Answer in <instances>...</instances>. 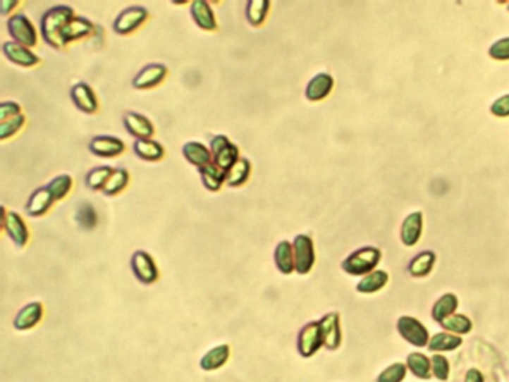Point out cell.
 <instances>
[{
  "label": "cell",
  "instance_id": "24",
  "mask_svg": "<svg viewBox=\"0 0 509 382\" xmlns=\"http://www.w3.org/2000/svg\"><path fill=\"white\" fill-rule=\"evenodd\" d=\"M228 355H231V348H228L226 343H221V345L214 347L203 355L200 359V367L207 372L217 371V369L223 367L227 363Z\"/></svg>",
  "mask_w": 509,
  "mask_h": 382
},
{
  "label": "cell",
  "instance_id": "33",
  "mask_svg": "<svg viewBox=\"0 0 509 382\" xmlns=\"http://www.w3.org/2000/svg\"><path fill=\"white\" fill-rule=\"evenodd\" d=\"M239 148L235 145V144H231L228 147H226L221 152H219L217 156L214 157V164L217 168H220L224 173H227L228 171H231L236 161L239 160Z\"/></svg>",
  "mask_w": 509,
  "mask_h": 382
},
{
  "label": "cell",
  "instance_id": "15",
  "mask_svg": "<svg viewBox=\"0 0 509 382\" xmlns=\"http://www.w3.org/2000/svg\"><path fill=\"white\" fill-rule=\"evenodd\" d=\"M190 14H192V18L199 29L207 32L217 30V18H215L212 8L205 0H195L190 6Z\"/></svg>",
  "mask_w": 509,
  "mask_h": 382
},
{
  "label": "cell",
  "instance_id": "40",
  "mask_svg": "<svg viewBox=\"0 0 509 382\" xmlns=\"http://www.w3.org/2000/svg\"><path fill=\"white\" fill-rule=\"evenodd\" d=\"M24 123H25V117L23 116V113L18 117L9 118L6 121H0V141H6L8 137L16 135L24 125Z\"/></svg>",
  "mask_w": 509,
  "mask_h": 382
},
{
  "label": "cell",
  "instance_id": "48",
  "mask_svg": "<svg viewBox=\"0 0 509 382\" xmlns=\"http://www.w3.org/2000/svg\"><path fill=\"white\" fill-rule=\"evenodd\" d=\"M17 6H18L17 0H14V2H9V0H2V14L8 16L9 12L14 11Z\"/></svg>",
  "mask_w": 509,
  "mask_h": 382
},
{
  "label": "cell",
  "instance_id": "6",
  "mask_svg": "<svg viewBox=\"0 0 509 382\" xmlns=\"http://www.w3.org/2000/svg\"><path fill=\"white\" fill-rule=\"evenodd\" d=\"M130 267L139 283L149 285L157 281L159 269L154 259H152L147 251H141V249L135 251L130 260Z\"/></svg>",
  "mask_w": 509,
  "mask_h": 382
},
{
  "label": "cell",
  "instance_id": "8",
  "mask_svg": "<svg viewBox=\"0 0 509 382\" xmlns=\"http://www.w3.org/2000/svg\"><path fill=\"white\" fill-rule=\"evenodd\" d=\"M2 227L6 235L12 239V242L18 247L24 248L29 242V230L24 220L18 212H8L5 207H2Z\"/></svg>",
  "mask_w": 509,
  "mask_h": 382
},
{
  "label": "cell",
  "instance_id": "7",
  "mask_svg": "<svg viewBox=\"0 0 509 382\" xmlns=\"http://www.w3.org/2000/svg\"><path fill=\"white\" fill-rule=\"evenodd\" d=\"M324 345L320 321H311L305 326L298 336V350L302 357L308 359Z\"/></svg>",
  "mask_w": 509,
  "mask_h": 382
},
{
  "label": "cell",
  "instance_id": "2",
  "mask_svg": "<svg viewBox=\"0 0 509 382\" xmlns=\"http://www.w3.org/2000/svg\"><path fill=\"white\" fill-rule=\"evenodd\" d=\"M381 259V252L376 248L366 247L354 251L342 263V269L350 275H367L374 271Z\"/></svg>",
  "mask_w": 509,
  "mask_h": 382
},
{
  "label": "cell",
  "instance_id": "42",
  "mask_svg": "<svg viewBox=\"0 0 509 382\" xmlns=\"http://www.w3.org/2000/svg\"><path fill=\"white\" fill-rule=\"evenodd\" d=\"M431 371H434V375L441 379V381H447L450 376V364L448 360L443 357V355H434L431 357Z\"/></svg>",
  "mask_w": 509,
  "mask_h": 382
},
{
  "label": "cell",
  "instance_id": "27",
  "mask_svg": "<svg viewBox=\"0 0 509 382\" xmlns=\"http://www.w3.org/2000/svg\"><path fill=\"white\" fill-rule=\"evenodd\" d=\"M199 173L202 178V184L209 191H219L226 183V173L220 168L215 166L214 163L200 168Z\"/></svg>",
  "mask_w": 509,
  "mask_h": 382
},
{
  "label": "cell",
  "instance_id": "38",
  "mask_svg": "<svg viewBox=\"0 0 509 382\" xmlns=\"http://www.w3.org/2000/svg\"><path fill=\"white\" fill-rule=\"evenodd\" d=\"M408 366H410L411 372H412L415 376L422 378V379H429V378H430V366H431V362L426 357L424 354H419V352L410 354Z\"/></svg>",
  "mask_w": 509,
  "mask_h": 382
},
{
  "label": "cell",
  "instance_id": "49",
  "mask_svg": "<svg viewBox=\"0 0 509 382\" xmlns=\"http://www.w3.org/2000/svg\"><path fill=\"white\" fill-rule=\"evenodd\" d=\"M508 8H509V5H508Z\"/></svg>",
  "mask_w": 509,
  "mask_h": 382
},
{
  "label": "cell",
  "instance_id": "31",
  "mask_svg": "<svg viewBox=\"0 0 509 382\" xmlns=\"http://www.w3.org/2000/svg\"><path fill=\"white\" fill-rule=\"evenodd\" d=\"M72 185H73L72 176L68 175V173H63V175L56 176L54 180H51V181L48 183V185H45V187L48 188L51 196H53V199H54V202H56V200L65 199V197L69 195V191H70Z\"/></svg>",
  "mask_w": 509,
  "mask_h": 382
},
{
  "label": "cell",
  "instance_id": "20",
  "mask_svg": "<svg viewBox=\"0 0 509 382\" xmlns=\"http://www.w3.org/2000/svg\"><path fill=\"white\" fill-rule=\"evenodd\" d=\"M333 88V78L329 73H318L308 82L305 96L311 101H318L327 97Z\"/></svg>",
  "mask_w": 509,
  "mask_h": 382
},
{
  "label": "cell",
  "instance_id": "12",
  "mask_svg": "<svg viewBox=\"0 0 509 382\" xmlns=\"http://www.w3.org/2000/svg\"><path fill=\"white\" fill-rule=\"evenodd\" d=\"M70 99L73 101V105L85 113H94L99 108V101L93 92V88L87 82L75 84L70 88Z\"/></svg>",
  "mask_w": 509,
  "mask_h": 382
},
{
  "label": "cell",
  "instance_id": "16",
  "mask_svg": "<svg viewBox=\"0 0 509 382\" xmlns=\"http://www.w3.org/2000/svg\"><path fill=\"white\" fill-rule=\"evenodd\" d=\"M320 327L323 333L324 347L327 350H336L341 345V327H339V315L336 312L327 314L320 320Z\"/></svg>",
  "mask_w": 509,
  "mask_h": 382
},
{
  "label": "cell",
  "instance_id": "21",
  "mask_svg": "<svg viewBox=\"0 0 509 382\" xmlns=\"http://www.w3.org/2000/svg\"><path fill=\"white\" fill-rule=\"evenodd\" d=\"M183 156L185 157V160L188 163H192L193 166L196 168H203L207 164H211L214 161L212 152L209 148H207L203 144L197 142V141H192L187 142L183 147Z\"/></svg>",
  "mask_w": 509,
  "mask_h": 382
},
{
  "label": "cell",
  "instance_id": "22",
  "mask_svg": "<svg viewBox=\"0 0 509 382\" xmlns=\"http://www.w3.org/2000/svg\"><path fill=\"white\" fill-rule=\"evenodd\" d=\"M274 260L278 267V271L290 275L293 271H296L295 267V249H293V244L288 240H281L275 248L274 252Z\"/></svg>",
  "mask_w": 509,
  "mask_h": 382
},
{
  "label": "cell",
  "instance_id": "39",
  "mask_svg": "<svg viewBox=\"0 0 509 382\" xmlns=\"http://www.w3.org/2000/svg\"><path fill=\"white\" fill-rule=\"evenodd\" d=\"M442 326L445 328L451 330V332L454 333H459V335H465V333H469L470 330H472V323H470V320L467 316L465 315H451L448 316L447 320H445L442 323Z\"/></svg>",
  "mask_w": 509,
  "mask_h": 382
},
{
  "label": "cell",
  "instance_id": "36",
  "mask_svg": "<svg viewBox=\"0 0 509 382\" xmlns=\"http://www.w3.org/2000/svg\"><path fill=\"white\" fill-rule=\"evenodd\" d=\"M75 218L76 223H78L82 228H85V230H92V228H94L97 224V212L93 208L92 203L82 202L80 203L78 209H76Z\"/></svg>",
  "mask_w": 509,
  "mask_h": 382
},
{
  "label": "cell",
  "instance_id": "3",
  "mask_svg": "<svg viewBox=\"0 0 509 382\" xmlns=\"http://www.w3.org/2000/svg\"><path fill=\"white\" fill-rule=\"evenodd\" d=\"M8 32L12 39L17 44H21L27 48H33L37 44V33L33 23L27 18V16L18 12L8 20Z\"/></svg>",
  "mask_w": 509,
  "mask_h": 382
},
{
  "label": "cell",
  "instance_id": "44",
  "mask_svg": "<svg viewBox=\"0 0 509 382\" xmlns=\"http://www.w3.org/2000/svg\"><path fill=\"white\" fill-rule=\"evenodd\" d=\"M490 56L496 60H509V37L496 42L490 48Z\"/></svg>",
  "mask_w": 509,
  "mask_h": 382
},
{
  "label": "cell",
  "instance_id": "28",
  "mask_svg": "<svg viewBox=\"0 0 509 382\" xmlns=\"http://www.w3.org/2000/svg\"><path fill=\"white\" fill-rule=\"evenodd\" d=\"M129 180H130V175H129V172H127V169L116 168L112 171L108 183L105 184V187L102 191H104L105 196H116V195L121 193V191L127 187Z\"/></svg>",
  "mask_w": 509,
  "mask_h": 382
},
{
  "label": "cell",
  "instance_id": "17",
  "mask_svg": "<svg viewBox=\"0 0 509 382\" xmlns=\"http://www.w3.org/2000/svg\"><path fill=\"white\" fill-rule=\"evenodd\" d=\"M44 316V304L41 302H32L21 308L14 320V327L17 330H30Z\"/></svg>",
  "mask_w": 509,
  "mask_h": 382
},
{
  "label": "cell",
  "instance_id": "26",
  "mask_svg": "<svg viewBox=\"0 0 509 382\" xmlns=\"http://www.w3.org/2000/svg\"><path fill=\"white\" fill-rule=\"evenodd\" d=\"M251 173V163L248 159L240 157L235 166L226 173V184L228 187H240L247 183Z\"/></svg>",
  "mask_w": 509,
  "mask_h": 382
},
{
  "label": "cell",
  "instance_id": "47",
  "mask_svg": "<svg viewBox=\"0 0 509 382\" xmlns=\"http://www.w3.org/2000/svg\"><path fill=\"white\" fill-rule=\"evenodd\" d=\"M465 382H484V376H482L478 369H470L465 376Z\"/></svg>",
  "mask_w": 509,
  "mask_h": 382
},
{
  "label": "cell",
  "instance_id": "14",
  "mask_svg": "<svg viewBox=\"0 0 509 382\" xmlns=\"http://www.w3.org/2000/svg\"><path fill=\"white\" fill-rule=\"evenodd\" d=\"M123 124L125 130L136 139H151V136L154 135V125H152V123L145 116H142V113L132 111L125 112L123 117Z\"/></svg>",
  "mask_w": 509,
  "mask_h": 382
},
{
  "label": "cell",
  "instance_id": "4",
  "mask_svg": "<svg viewBox=\"0 0 509 382\" xmlns=\"http://www.w3.org/2000/svg\"><path fill=\"white\" fill-rule=\"evenodd\" d=\"M148 11L144 6H129L117 16L116 21L112 24V29L117 35L125 36L135 32L137 27L147 21Z\"/></svg>",
  "mask_w": 509,
  "mask_h": 382
},
{
  "label": "cell",
  "instance_id": "41",
  "mask_svg": "<svg viewBox=\"0 0 509 382\" xmlns=\"http://www.w3.org/2000/svg\"><path fill=\"white\" fill-rule=\"evenodd\" d=\"M406 366L403 363H394L381 374L376 382H400L405 379Z\"/></svg>",
  "mask_w": 509,
  "mask_h": 382
},
{
  "label": "cell",
  "instance_id": "34",
  "mask_svg": "<svg viewBox=\"0 0 509 382\" xmlns=\"http://www.w3.org/2000/svg\"><path fill=\"white\" fill-rule=\"evenodd\" d=\"M112 168L111 166H99V168H93L90 172L87 173L85 176V185L93 190V191H99L104 190L105 184L108 183L109 176L112 173Z\"/></svg>",
  "mask_w": 509,
  "mask_h": 382
},
{
  "label": "cell",
  "instance_id": "11",
  "mask_svg": "<svg viewBox=\"0 0 509 382\" xmlns=\"http://www.w3.org/2000/svg\"><path fill=\"white\" fill-rule=\"evenodd\" d=\"M166 66L161 65V63H152V65H148L137 72L132 81V85L137 88V90H147V88H152L161 84L163 80L166 78Z\"/></svg>",
  "mask_w": 509,
  "mask_h": 382
},
{
  "label": "cell",
  "instance_id": "5",
  "mask_svg": "<svg viewBox=\"0 0 509 382\" xmlns=\"http://www.w3.org/2000/svg\"><path fill=\"white\" fill-rule=\"evenodd\" d=\"M295 249V267L299 275H307L311 272L315 263L314 242L308 235H298L293 240Z\"/></svg>",
  "mask_w": 509,
  "mask_h": 382
},
{
  "label": "cell",
  "instance_id": "29",
  "mask_svg": "<svg viewBox=\"0 0 509 382\" xmlns=\"http://www.w3.org/2000/svg\"><path fill=\"white\" fill-rule=\"evenodd\" d=\"M271 2L267 0H250L245 8V17L251 25H260L267 17Z\"/></svg>",
  "mask_w": 509,
  "mask_h": 382
},
{
  "label": "cell",
  "instance_id": "35",
  "mask_svg": "<svg viewBox=\"0 0 509 382\" xmlns=\"http://www.w3.org/2000/svg\"><path fill=\"white\" fill-rule=\"evenodd\" d=\"M388 283V275L383 271H376L366 275L357 285V291L360 292H375L383 288Z\"/></svg>",
  "mask_w": 509,
  "mask_h": 382
},
{
  "label": "cell",
  "instance_id": "13",
  "mask_svg": "<svg viewBox=\"0 0 509 382\" xmlns=\"http://www.w3.org/2000/svg\"><path fill=\"white\" fill-rule=\"evenodd\" d=\"M2 51L9 61L16 63V65L23 68H33L39 63V57H37L32 49L14 41L5 42Z\"/></svg>",
  "mask_w": 509,
  "mask_h": 382
},
{
  "label": "cell",
  "instance_id": "18",
  "mask_svg": "<svg viewBox=\"0 0 509 382\" xmlns=\"http://www.w3.org/2000/svg\"><path fill=\"white\" fill-rule=\"evenodd\" d=\"M94 29V24L84 17H73L68 24L66 27L63 29L61 32V37L63 42L66 45L70 42H75L78 39H82V37L88 36Z\"/></svg>",
  "mask_w": 509,
  "mask_h": 382
},
{
  "label": "cell",
  "instance_id": "9",
  "mask_svg": "<svg viewBox=\"0 0 509 382\" xmlns=\"http://www.w3.org/2000/svg\"><path fill=\"white\" fill-rule=\"evenodd\" d=\"M88 149H90L92 154L104 159H112L123 154L125 145L120 137L109 136V135H100L94 136L90 144H88Z\"/></svg>",
  "mask_w": 509,
  "mask_h": 382
},
{
  "label": "cell",
  "instance_id": "30",
  "mask_svg": "<svg viewBox=\"0 0 509 382\" xmlns=\"http://www.w3.org/2000/svg\"><path fill=\"white\" fill-rule=\"evenodd\" d=\"M457 304H459V300H457V297L454 295H451V292L450 295L442 296L434 307V318L438 323L442 324L448 316L454 315V311L457 309Z\"/></svg>",
  "mask_w": 509,
  "mask_h": 382
},
{
  "label": "cell",
  "instance_id": "37",
  "mask_svg": "<svg viewBox=\"0 0 509 382\" xmlns=\"http://www.w3.org/2000/svg\"><path fill=\"white\" fill-rule=\"evenodd\" d=\"M462 345V338L448 333H438L429 342L430 351H453Z\"/></svg>",
  "mask_w": 509,
  "mask_h": 382
},
{
  "label": "cell",
  "instance_id": "32",
  "mask_svg": "<svg viewBox=\"0 0 509 382\" xmlns=\"http://www.w3.org/2000/svg\"><path fill=\"white\" fill-rule=\"evenodd\" d=\"M436 261V256L431 251H424L411 261L410 264V272L414 276H426L430 273L431 267H434Z\"/></svg>",
  "mask_w": 509,
  "mask_h": 382
},
{
  "label": "cell",
  "instance_id": "25",
  "mask_svg": "<svg viewBox=\"0 0 509 382\" xmlns=\"http://www.w3.org/2000/svg\"><path fill=\"white\" fill-rule=\"evenodd\" d=\"M422 227H423V215L422 212H414L406 216L402 226V242L405 245L412 247L415 245L419 236H422Z\"/></svg>",
  "mask_w": 509,
  "mask_h": 382
},
{
  "label": "cell",
  "instance_id": "19",
  "mask_svg": "<svg viewBox=\"0 0 509 382\" xmlns=\"http://www.w3.org/2000/svg\"><path fill=\"white\" fill-rule=\"evenodd\" d=\"M54 203L53 196L48 191L47 187H39L36 188L33 193L30 195L27 205H25V212L30 216H42L44 214H47L51 208V205Z\"/></svg>",
  "mask_w": 509,
  "mask_h": 382
},
{
  "label": "cell",
  "instance_id": "23",
  "mask_svg": "<svg viewBox=\"0 0 509 382\" xmlns=\"http://www.w3.org/2000/svg\"><path fill=\"white\" fill-rule=\"evenodd\" d=\"M133 152L136 157L145 161H159L164 156V148L152 139H136L133 142Z\"/></svg>",
  "mask_w": 509,
  "mask_h": 382
},
{
  "label": "cell",
  "instance_id": "10",
  "mask_svg": "<svg viewBox=\"0 0 509 382\" xmlns=\"http://www.w3.org/2000/svg\"><path fill=\"white\" fill-rule=\"evenodd\" d=\"M398 330L399 333L410 343H412L414 347L423 348L427 345L429 342L427 328L418 320H415V318L402 316L398 323Z\"/></svg>",
  "mask_w": 509,
  "mask_h": 382
},
{
  "label": "cell",
  "instance_id": "46",
  "mask_svg": "<svg viewBox=\"0 0 509 382\" xmlns=\"http://www.w3.org/2000/svg\"><path fill=\"white\" fill-rule=\"evenodd\" d=\"M491 112L498 117H508L509 116V94L501 97L499 100H496L491 106Z\"/></svg>",
  "mask_w": 509,
  "mask_h": 382
},
{
  "label": "cell",
  "instance_id": "45",
  "mask_svg": "<svg viewBox=\"0 0 509 382\" xmlns=\"http://www.w3.org/2000/svg\"><path fill=\"white\" fill-rule=\"evenodd\" d=\"M231 144H232L231 139H228V137L224 136V135L214 136V137L211 139V142H209V149H211V152H212V157L217 156L219 152H221L226 147H228Z\"/></svg>",
  "mask_w": 509,
  "mask_h": 382
},
{
  "label": "cell",
  "instance_id": "1",
  "mask_svg": "<svg viewBox=\"0 0 509 382\" xmlns=\"http://www.w3.org/2000/svg\"><path fill=\"white\" fill-rule=\"evenodd\" d=\"M73 17H75L73 8L68 5H57L54 8L48 9L41 18L42 39L56 49L66 47V44L63 42L61 32Z\"/></svg>",
  "mask_w": 509,
  "mask_h": 382
},
{
  "label": "cell",
  "instance_id": "43",
  "mask_svg": "<svg viewBox=\"0 0 509 382\" xmlns=\"http://www.w3.org/2000/svg\"><path fill=\"white\" fill-rule=\"evenodd\" d=\"M21 116V106L17 101H2L0 104V121H6Z\"/></svg>",
  "mask_w": 509,
  "mask_h": 382
}]
</instances>
